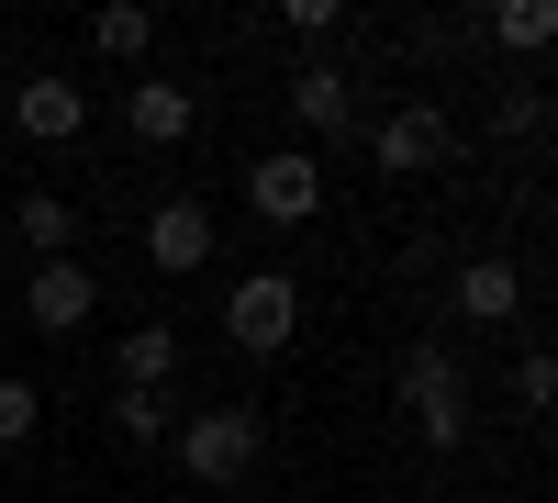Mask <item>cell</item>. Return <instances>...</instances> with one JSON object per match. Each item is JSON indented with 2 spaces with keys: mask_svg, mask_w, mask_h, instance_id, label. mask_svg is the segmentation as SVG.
<instances>
[{
  "mask_svg": "<svg viewBox=\"0 0 558 503\" xmlns=\"http://www.w3.org/2000/svg\"><path fill=\"white\" fill-rule=\"evenodd\" d=\"M257 447H268V426L246 415V403H213V415L179 426V470H191V481H246Z\"/></svg>",
  "mask_w": 558,
  "mask_h": 503,
  "instance_id": "7a4b0ae2",
  "label": "cell"
},
{
  "mask_svg": "<svg viewBox=\"0 0 558 503\" xmlns=\"http://www.w3.org/2000/svg\"><path fill=\"white\" fill-rule=\"evenodd\" d=\"M336 12H347V0H279V23H291L302 45H313V34H336Z\"/></svg>",
  "mask_w": 558,
  "mask_h": 503,
  "instance_id": "d6986e66",
  "label": "cell"
},
{
  "mask_svg": "<svg viewBox=\"0 0 558 503\" xmlns=\"http://www.w3.org/2000/svg\"><path fill=\"white\" fill-rule=\"evenodd\" d=\"M134 134H146V146H179V134H191V89L179 79H134Z\"/></svg>",
  "mask_w": 558,
  "mask_h": 503,
  "instance_id": "8fae6325",
  "label": "cell"
},
{
  "mask_svg": "<svg viewBox=\"0 0 558 503\" xmlns=\"http://www.w3.org/2000/svg\"><path fill=\"white\" fill-rule=\"evenodd\" d=\"M246 202H257L268 224H313V213H324V168H313V146H268V157L246 168Z\"/></svg>",
  "mask_w": 558,
  "mask_h": 503,
  "instance_id": "5b68a950",
  "label": "cell"
},
{
  "mask_svg": "<svg viewBox=\"0 0 558 503\" xmlns=\"http://www.w3.org/2000/svg\"><path fill=\"white\" fill-rule=\"evenodd\" d=\"M146 268H168V280L213 268V213H202V202H157V224H146Z\"/></svg>",
  "mask_w": 558,
  "mask_h": 503,
  "instance_id": "ba28073f",
  "label": "cell"
},
{
  "mask_svg": "<svg viewBox=\"0 0 558 503\" xmlns=\"http://www.w3.org/2000/svg\"><path fill=\"white\" fill-rule=\"evenodd\" d=\"M168 370H179V336H168V325H134V336H123V392H157Z\"/></svg>",
  "mask_w": 558,
  "mask_h": 503,
  "instance_id": "5bb4252c",
  "label": "cell"
},
{
  "mask_svg": "<svg viewBox=\"0 0 558 503\" xmlns=\"http://www.w3.org/2000/svg\"><path fill=\"white\" fill-rule=\"evenodd\" d=\"M402 415H413L425 447H458V436H470V392H458V358H447L436 336L402 347Z\"/></svg>",
  "mask_w": 558,
  "mask_h": 503,
  "instance_id": "6da1fadb",
  "label": "cell"
},
{
  "mask_svg": "<svg viewBox=\"0 0 558 503\" xmlns=\"http://www.w3.org/2000/svg\"><path fill=\"white\" fill-rule=\"evenodd\" d=\"M23 247H34V258H68V247H78V213H68L57 191H23Z\"/></svg>",
  "mask_w": 558,
  "mask_h": 503,
  "instance_id": "4fadbf2b",
  "label": "cell"
},
{
  "mask_svg": "<svg viewBox=\"0 0 558 503\" xmlns=\"http://www.w3.org/2000/svg\"><path fill=\"white\" fill-rule=\"evenodd\" d=\"M112 426H123L134 447H168V436H179V415H168L157 392H123V403H112Z\"/></svg>",
  "mask_w": 558,
  "mask_h": 503,
  "instance_id": "2e32d148",
  "label": "cell"
},
{
  "mask_svg": "<svg viewBox=\"0 0 558 503\" xmlns=\"http://www.w3.org/2000/svg\"><path fill=\"white\" fill-rule=\"evenodd\" d=\"M291 325H302V291L279 280V268H246V280L223 291V336H235L246 358H279V347H291Z\"/></svg>",
  "mask_w": 558,
  "mask_h": 503,
  "instance_id": "3957f363",
  "label": "cell"
},
{
  "mask_svg": "<svg viewBox=\"0 0 558 503\" xmlns=\"http://www.w3.org/2000/svg\"><path fill=\"white\" fill-rule=\"evenodd\" d=\"M492 34L514 45V57H536V45H558V12H547V0H502V12H492Z\"/></svg>",
  "mask_w": 558,
  "mask_h": 503,
  "instance_id": "9a60e30c",
  "label": "cell"
},
{
  "mask_svg": "<svg viewBox=\"0 0 558 503\" xmlns=\"http://www.w3.org/2000/svg\"><path fill=\"white\" fill-rule=\"evenodd\" d=\"M347 112H357V89H347V68H324V57H302V68H291V123H302V134H347Z\"/></svg>",
  "mask_w": 558,
  "mask_h": 503,
  "instance_id": "9c48e42d",
  "label": "cell"
},
{
  "mask_svg": "<svg viewBox=\"0 0 558 503\" xmlns=\"http://www.w3.org/2000/svg\"><path fill=\"white\" fill-rule=\"evenodd\" d=\"M514 302H525V268L514 258H470V268H458V313H470V325H502Z\"/></svg>",
  "mask_w": 558,
  "mask_h": 503,
  "instance_id": "30bf717a",
  "label": "cell"
},
{
  "mask_svg": "<svg viewBox=\"0 0 558 503\" xmlns=\"http://www.w3.org/2000/svg\"><path fill=\"white\" fill-rule=\"evenodd\" d=\"M45 426V403H34V381H0V447H23Z\"/></svg>",
  "mask_w": 558,
  "mask_h": 503,
  "instance_id": "e0dca14e",
  "label": "cell"
},
{
  "mask_svg": "<svg viewBox=\"0 0 558 503\" xmlns=\"http://www.w3.org/2000/svg\"><path fill=\"white\" fill-rule=\"evenodd\" d=\"M12 123L34 134V146H68V134L89 123V89H78V79H57V68H34V79L12 89Z\"/></svg>",
  "mask_w": 558,
  "mask_h": 503,
  "instance_id": "8992f818",
  "label": "cell"
},
{
  "mask_svg": "<svg viewBox=\"0 0 558 503\" xmlns=\"http://www.w3.org/2000/svg\"><path fill=\"white\" fill-rule=\"evenodd\" d=\"M368 157H380L391 179H425L436 157H447V112H425V101H402L380 134H368Z\"/></svg>",
  "mask_w": 558,
  "mask_h": 503,
  "instance_id": "52a82bcc",
  "label": "cell"
},
{
  "mask_svg": "<svg viewBox=\"0 0 558 503\" xmlns=\"http://www.w3.org/2000/svg\"><path fill=\"white\" fill-rule=\"evenodd\" d=\"M89 45H101V57H146V45H157V12H146V0H101V12H89Z\"/></svg>",
  "mask_w": 558,
  "mask_h": 503,
  "instance_id": "7c38bea8",
  "label": "cell"
},
{
  "mask_svg": "<svg viewBox=\"0 0 558 503\" xmlns=\"http://www.w3.org/2000/svg\"><path fill=\"white\" fill-rule=\"evenodd\" d=\"M514 392H525V415H547V403H558V358H547V347L514 358Z\"/></svg>",
  "mask_w": 558,
  "mask_h": 503,
  "instance_id": "ac0fdd59",
  "label": "cell"
},
{
  "mask_svg": "<svg viewBox=\"0 0 558 503\" xmlns=\"http://www.w3.org/2000/svg\"><path fill=\"white\" fill-rule=\"evenodd\" d=\"M23 313H34V336H78L89 313H101V268H78V258H34Z\"/></svg>",
  "mask_w": 558,
  "mask_h": 503,
  "instance_id": "277c9868",
  "label": "cell"
}]
</instances>
